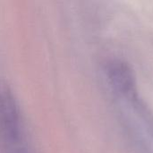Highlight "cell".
Here are the masks:
<instances>
[{
  "label": "cell",
  "instance_id": "cell-1",
  "mask_svg": "<svg viewBox=\"0 0 153 153\" xmlns=\"http://www.w3.org/2000/svg\"><path fill=\"white\" fill-rule=\"evenodd\" d=\"M0 152L30 153L17 100L4 82H0Z\"/></svg>",
  "mask_w": 153,
  "mask_h": 153
},
{
  "label": "cell",
  "instance_id": "cell-2",
  "mask_svg": "<svg viewBox=\"0 0 153 153\" xmlns=\"http://www.w3.org/2000/svg\"><path fill=\"white\" fill-rule=\"evenodd\" d=\"M110 79L114 87L122 94L134 95V80L131 73L124 66L114 67L110 71Z\"/></svg>",
  "mask_w": 153,
  "mask_h": 153
}]
</instances>
